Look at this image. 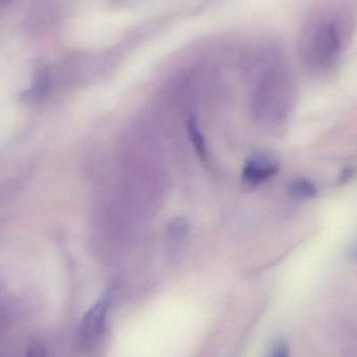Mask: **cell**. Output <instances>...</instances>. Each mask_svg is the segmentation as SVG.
I'll use <instances>...</instances> for the list:
<instances>
[{
    "instance_id": "9c48e42d",
    "label": "cell",
    "mask_w": 357,
    "mask_h": 357,
    "mask_svg": "<svg viewBox=\"0 0 357 357\" xmlns=\"http://www.w3.org/2000/svg\"><path fill=\"white\" fill-rule=\"evenodd\" d=\"M354 255H356V257H357V245H356V251H354Z\"/></svg>"
},
{
    "instance_id": "8992f818",
    "label": "cell",
    "mask_w": 357,
    "mask_h": 357,
    "mask_svg": "<svg viewBox=\"0 0 357 357\" xmlns=\"http://www.w3.org/2000/svg\"><path fill=\"white\" fill-rule=\"evenodd\" d=\"M270 357H291L287 344L283 340H278L273 346Z\"/></svg>"
},
{
    "instance_id": "6da1fadb",
    "label": "cell",
    "mask_w": 357,
    "mask_h": 357,
    "mask_svg": "<svg viewBox=\"0 0 357 357\" xmlns=\"http://www.w3.org/2000/svg\"><path fill=\"white\" fill-rule=\"evenodd\" d=\"M303 50L308 64L312 66H331L341 52V38L335 23L329 20L314 23L306 33Z\"/></svg>"
},
{
    "instance_id": "5b68a950",
    "label": "cell",
    "mask_w": 357,
    "mask_h": 357,
    "mask_svg": "<svg viewBox=\"0 0 357 357\" xmlns=\"http://www.w3.org/2000/svg\"><path fill=\"white\" fill-rule=\"evenodd\" d=\"M187 128H188V134L189 136H190L191 142H192L193 146H195V151H197L199 156H202V158H205V142H204V137L202 136L201 132H199V127H197V119H195V117H189Z\"/></svg>"
},
{
    "instance_id": "52a82bcc",
    "label": "cell",
    "mask_w": 357,
    "mask_h": 357,
    "mask_svg": "<svg viewBox=\"0 0 357 357\" xmlns=\"http://www.w3.org/2000/svg\"><path fill=\"white\" fill-rule=\"evenodd\" d=\"M25 357H47V354L41 344L33 343L29 345Z\"/></svg>"
},
{
    "instance_id": "ba28073f",
    "label": "cell",
    "mask_w": 357,
    "mask_h": 357,
    "mask_svg": "<svg viewBox=\"0 0 357 357\" xmlns=\"http://www.w3.org/2000/svg\"><path fill=\"white\" fill-rule=\"evenodd\" d=\"M352 174H354V171L352 169H346V171L343 172V175L341 177V182L344 183L345 181H347L348 178L352 177Z\"/></svg>"
},
{
    "instance_id": "277c9868",
    "label": "cell",
    "mask_w": 357,
    "mask_h": 357,
    "mask_svg": "<svg viewBox=\"0 0 357 357\" xmlns=\"http://www.w3.org/2000/svg\"><path fill=\"white\" fill-rule=\"evenodd\" d=\"M289 190L293 197H299V199H312L318 193L316 186L305 178L293 181L289 184Z\"/></svg>"
},
{
    "instance_id": "7a4b0ae2",
    "label": "cell",
    "mask_w": 357,
    "mask_h": 357,
    "mask_svg": "<svg viewBox=\"0 0 357 357\" xmlns=\"http://www.w3.org/2000/svg\"><path fill=\"white\" fill-rule=\"evenodd\" d=\"M110 310V298L105 296L98 300L84 316L81 323V339L86 345H92L98 341L102 333L108 319V312Z\"/></svg>"
},
{
    "instance_id": "3957f363",
    "label": "cell",
    "mask_w": 357,
    "mask_h": 357,
    "mask_svg": "<svg viewBox=\"0 0 357 357\" xmlns=\"http://www.w3.org/2000/svg\"><path fill=\"white\" fill-rule=\"evenodd\" d=\"M279 171V165L272 157L257 154L248 159L243 169V181L248 186H256L274 177Z\"/></svg>"
}]
</instances>
